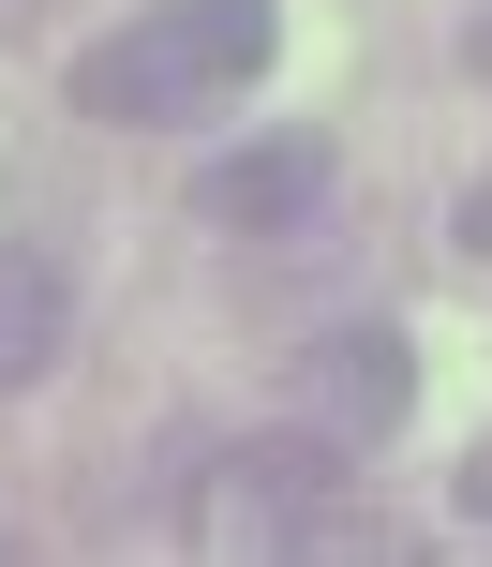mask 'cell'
<instances>
[{
    "label": "cell",
    "mask_w": 492,
    "mask_h": 567,
    "mask_svg": "<svg viewBox=\"0 0 492 567\" xmlns=\"http://www.w3.org/2000/svg\"><path fill=\"white\" fill-rule=\"evenodd\" d=\"M269 45H284L269 0H149L135 30H105L75 60V105L90 120H224L269 75Z\"/></svg>",
    "instance_id": "6da1fadb"
},
{
    "label": "cell",
    "mask_w": 492,
    "mask_h": 567,
    "mask_svg": "<svg viewBox=\"0 0 492 567\" xmlns=\"http://www.w3.org/2000/svg\"><path fill=\"white\" fill-rule=\"evenodd\" d=\"M299 403H314L344 449H358V433L388 449V433L418 419V343L388 329V313H358V329H314V343H299Z\"/></svg>",
    "instance_id": "3957f363"
},
{
    "label": "cell",
    "mask_w": 492,
    "mask_h": 567,
    "mask_svg": "<svg viewBox=\"0 0 492 567\" xmlns=\"http://www.w3.org/2000/svg\"><path fill=\"white\" fill-rule=\"evenodd\" d=\"M328 179H344V150H328V135H239L224 165L195 179V209H209V225H239V239H269V225H314Z\"/></svg>",
    "instance_id": "277c9868"
},
{
    "label": "cell",
    "mask_w": 492,
    "mask_h": 567,
    "mask_svg": "<svg viewBox=\"0 0 492 567\" xmlns=\"http://www.w3.org/2000/svg\"><path fill=\"white\" fill-rule=\"evenodd\" d=\"M45 359H60V269L45 255H0V389H30Z\"/></svg>",
    "instance_id": "5b68a950"
},
{
    "label": "cell",
    "mask_w": 492,
    "mask_h": 567,
    "mask_svg": "<svg viewBox=\"0 0 492 567\" xmlns=\"http://www.w3.org/2000/svg\"><path fill=\"white\" fill-rule=\"evenodd\" d=\"M448 239H463V255H492V179H478L463 209H448Z\"/></svg>",
    "instance_id": "8992f818"
},
{
    "label": "cell",
    "mask_w": 492,
    "mask_h": 567,
    "mask_svg": "<svg viewBox=\"0 0 492 567\" xmlns=\"http://www.w3.org/2000/svg\"><path fill=\"white\" fill-rule=\"evenodd\" d=\"M463 60H478V75H492V30H478V45H463Z\"/></svg>",
    "instance_id": "ba28073f"
},
{
    "label": "cell",
    "mask_w": 492,
    "mask_h": 567,
    "mask_svg": "<svg viewBox=\"0 0 492 567\" xmlns=\"http://www.w3.org/2000/svg\"><path fill=\"white\" fill-rule=\"evenodd\" d=\"M358 523V493H344V433H254V449H224L209 463V493H195V538L209 553H328Z\"/></svg>",
    "instance_id": "7a4b0ae2"
},
{
    "label": "cell",
    "mask_w": 492,
    "mask_h": 567,
    "mask_svg": "<svg viewBox=\"0 0 492 567\" xmlns=\"http://www.w3.org/2000/svg\"><path fill=\"white\" fill-rule=\"evenodd\" d=\"M463 508H478V523H492V449H478V463H463Z\"/></svg>",
    "instance_id": "52a82bcc"
}]
</instances>
